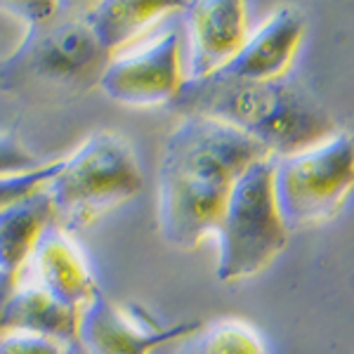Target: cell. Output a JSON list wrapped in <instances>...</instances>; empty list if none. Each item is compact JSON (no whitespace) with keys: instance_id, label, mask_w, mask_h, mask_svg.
<instances>
[{"instance_id":"obj_17","label":"cell","mask_w":354,"mask_h":354,"mask_svg":"<svg viewBox=\"0 0 354 354\" xmlns=\"http://www.w3.org/2000/svg\"><path fill=\"white\" fill-rule=\"evenodd\" d=\"M57 168H59V161H53V163H45L43 168L33 170V173L17 175V177H0V208L17 201V198L28 196V194L48 187L50 180L57 173Z\"/></svg>"},{"instance_id":"obj_7","label":"cell","mask_w":354,"mask_h":354,"mask_svg":"<svg viewBox=\"0 0 354 354\" xmlns=\"http://www.w3.org/2000/svg\"><path fill=\"white\" fill-rule=\"evenodd\" d=\"M109 53L97 41L83 15L55 17L43 26L26 28L24 41L0 64L8 76H33L45 83H83L90 76L100 81Z\"/></svg>"},{"instance_id":"obj_18","label":"cell","mask_w":354,"mask_h":354,"mask_svg":"<svg viewBox=\"0 0 354 354\" xmlns=\"http://www.w3.org/2000/svg\"><path fill=\"white\" fill-rule=\"evenodd\" d=\"M45 163L38 161L21 142H17L12 135L0 133V177H17L43 168Z\"/></svg>"},{"instance_id":"obj_16","label":"cell","mask_w":354,"mask_h":354,"mask_svg":"<svg viewBox=\"0 0 354 354\" xmlns=\"http://www.w3.org/2000/svg\"><path fill=\"white\" fill-rule=\"evenodd\" d=\"M0 354H68V345L48 335L5 330L0 335Z\"/></svg>"},{"instance_id":"obj_12","label":"cell","mask_w":354,"mask_h":354,"mask_svg":"<svg viewBox=\"0 0 354 354\" xmlns=\"http://www.w3.org/2000/svg\"><path fill=\"white\" fill-rule=\"evenodd\" d=\"M55 222L48 192L38 189L0 208V274L19 277L43 234Z\"/></svg>"},{"instance_id":"obj_1","label":"cell","mask_w":354,"mask_h":354,"mask_svg":"<svg viewBox=\"0 0 354 354\" xmlns=\"http://www.w3.org/2000/svg\"><path fill=\"white\" fill-rule=\"evenodd\" d=\"M272 153L215 118L187 113L170 130L158 161V232L192 250L215 234L230 194L253 163Z\"/></svg>"},{"instance_id":"obj_10","label":"cell","mask_w":354,"mask_h":354,"mask_svg":"<svg viewBox=\"0 0 354 354\" xmlns=\"http://www.w3.org/2000/svg\"><path fill=\"white\" fill-rule=\"evenodd\" d=\"M19 281L41 288L68 310L83 312L102 293L83 248L73 234L53 225L19 272Z\"/></svg>"},{"instance_id":"obj_21","label":"cell","mask_w":354,"mask_h":354,"mask_svg":"<svg viewBox=\"0 0 354 354\" xmlns=\"http://www.w3.org/2000/svg\"><path fill=\"white\" fill-rule=\"evenodd\" d=\"M5 85V81H3V71H0V88H3Z\"/></svg>"},{"instance_id":"obj_11","label":"cell","mask_w":354,"mask_h":354,"mask_svg":"<svg viewBox=\"0 0 354 354\" xmlns=\"http://www.w3.org/2000/svg\"><path fill=\"white\" fill-rule=\"evenodd\" d=\"M305 38V17L281 8L260 24L234 59L215 76L232 81L267 83L286 78Z\"/></svg>"},{"instance_id":"obj_4","label":"cell","mask_w":354,"mask_h":354,"mask_svg":"<svg viewBox=\"0 0 354 354\" xmlns=\"http://www.w3.org/2000/svg\"><path fill=\"white\" fill-rule=\"evenodd\" d=\"M215 239V277L222 283L258 277L286 250L290 227L274 194V156L253 163L241 175L230 194Z\"/></svg>"},{"instance_id":"obj_20","label":"cell","mask_w":354,"mask_h":354,"mask_svg":"<svg viewBox=\"0 0 354 354\" xmlns=\"http://www.w3.org/2000/svg\"><path fill=\"white\" fill-rule=\"evenodd\" d=\"M17 279L8 277V274H0V335L5 333V322H3V314H5V305H8V298L12 293Z\"/></svg>"},{"instance_id":"obj_2","label":"cell","mask_w":354,"mask_h":354,"mask_svg":"<svg viewBox=\"0 0 354 354\" xmlns=\"http://www.w3.org/2000/svg\"><path fill=\"white\" fill-rule=\"evenodd\" d=\"M173 109L215 118L260 142L272 156H288L338 130L322 102L290 76L253 83L210 76L187 81Z\"/></svg>"},{"instance_id":"obj_15","label":"cell","mask_w":354,"mask_h":354,"mask_svg":"<svg viewBox=\"0 0 354 354\" xmlns=\"http://www.w3.org/2000/svg\"><path fill=\"white\" fill-rule=\"evenodd\" d=\"M175 354H270L262 333L236 317L218 319L198 326L182 340Z\"/></svg>"},{"instance_id":"obj_6","label":"cell","mask_w":354,"mask_h":354,"mask_svg":"<svg viewBox=\"0 0 354 354\" xmlns=\"http://www.w3.org/2000/svg\"><path fill=\"white\" fill-rule=\"evenodd\" d=\"M185 83V28L180 10L165 19L163 31L153 38L109 57L97 81L111 102L135 109L170 106L180 97Z\"/></svg>"},{"instance_id":"obj_5","label":"cell","mask_w":354,"mask_h":354,"mask_svg":"<svg viewBox=\"0 0 354 354\" xmlns=\"http://www.w3.org/2000/svg\"><path fill=\"white\" fill-rule=\"evenodd\" d=\"M354 192V133L335 130L288 156H274V194L286 225H326Z\"/></svg>"},{"instance_id":"obj_3","label":"cell","mask_w":354,"mask_h":354,"mask_svg":"<svg viewBox=\"0 0 354 354\" xmlns=\"http://www.w3.org/2000/svg\"><path fill=\"white\" fill-rule=\"evenodd\" d=\"M145 187L135 147L113 130L88 135L76 151L59 158V168L45 187L55 208V222L73 234L95 225Z\"/></svg>"},{"instance_id":"obj_8","label":"cell","mask_w":354,"mask_h":354,"mask_svg":"<svg viewBox=\"0 0 354 354\" xmlns=\"http://www.w3.org/2000/svg\"><path fill=\"white\" fill-rule=\"evenodd\" d=\"M201 324L163 326L137 305H121L100 293L78 317V342L88 354H151Z\"/></svg>"},{"instance_id":"obj_19","label":"cell","mask_w":354,"mask_h":354,"mask_svg":"<svg viewBox=\"0 0 354 354\" xmlns=\"http://www.w3.org/2000/svg\"><path fill=\"white\" fill-rule=\"evenodd\" d=\"M66 8H68L66 3H57V0H48V3H21V0H17V3H0L3 12L24 21L26 28L48 24L55 17H59L62 10H66Z\"/></svg>"},{"instance_id":"obj_14","label":"cell","mask_w":354,"mask_h":354,"mask_svg":"<svg viewBox=\"0 0 354 354\" xmlns=\"http://www.w3.org/2000/svg\"><path fill=\"white\" fill-rule=\"evenodd\" d=\"M78 317L81 312L68 310L62 302L50 298L41 288L17 279L12 293L5 305V330H26V333L48 335L62 342L78 340Z\"/></svg>"},{"instance_id":"obj_9","label":"cell","mask_w":354,"mask_h":354,"mask_svg":"<svg viewBox=\"0 0 354 354\" xmlns=\"http://www.w3.org/2000/svg\"><path fill=\"white\" fill-rule=\"evenodd\" d=\"M187 38V81L215 76L248 41V8L239 0H194L180 5Z\"/></svg>"},{"instance_id":"obj_13","label":"cell","mask_w":354,"mask_h":354,"mask_svg":"<svg viewBox=\"0 0 354 354\" xmlns=\"http://www.w3.org/2000/svg\"><path fill=\"white\" fill-rule=\"evenodd\" d=\"M180 10V3H125V0H104L90 3L85 8V21L95 31L102 48L113 57L121 50L130 48L137 38L165 21Z\"/></svg>"}]
</instances>
